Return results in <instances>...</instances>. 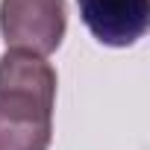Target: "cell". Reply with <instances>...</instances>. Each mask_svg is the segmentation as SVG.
<instances>
[{"mask_svg":"<svg viewBox=\"0 0 150 150\" xmlns=\"http://www.w3.org/2000/svg\"><path fill=\"white\" fill-rule=\"evenodd\" d=\"M68 30L65 0H0V35L9 50L50 56Z\"/></svg>","mask_w":150,"mask_h":150,"instance_id":"cell-2","label":"cell"},{"mask_svg":"<svg viewBox=\"0 0 150 150\" xmlns=\"http://www.w3.org/2000/svg\"><path fill=\"white\" fill-rule=\"evenodd\" d=\"M86 30L106 47H132L150 30V0H77Z\"/></svg>","mask_w":150,"mask_h":150,"instance_id":"cell-3","label":"cell"},{"mask_svg":"<svg viewBox=\"0 0 150 150\" xmlns=\"http://www.w3.org/2000/svg\"><path fill=\"white\" fill-rule=\"evenodd\" d=\"M56 68L35 53L0 56V150H47L53 138Z\"/></svg>","mask_w":150,"mask_h":150,"instance_id":"cell-1","label":"cell"}]
</instances>
